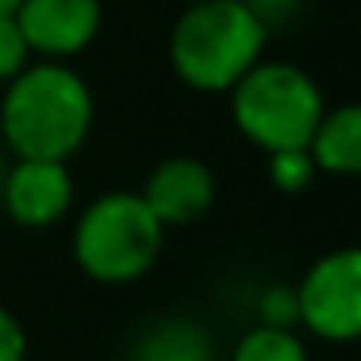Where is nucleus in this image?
I'll return each instance as SVG.
<instances>
[{"label":"nucleus","instance_id":"1","mask_svg":"<svg viewBox=\"0 0 361 361\" xmlns=\"http://www.w3.org/2000/svg\"><path fill=\"white\" fill-rule=\"evenodd\" d=\"M94 90L71 63L32 59L0 97V140L12 159L71 164L94 133Z\"/></svg>","mask_w":361,"mask_h":361},{"label":"nucleus","instance_id":"2","mask_svg":"<svg viewBox=\"0 0 361 361\" xmlns=\"http://www.w3.org/2000/svg\"><path fill=\"white\" fill-rule=\"evenodd\" d=\"M264 47L268 24L245 0H190L167 35V63L195 94H229Z\"/></svg>","mask_w":361,"mask_h":361},{"label":"nucleus","instance_id":"3","mask_svg":"<svg viewBox=\"0 0 361 361\" xmlns=\"http://www.w3.org/2000/svg\"><path fill=\"white\" fill-rule=\"evenodd\" d=\"M167 229L144 206L140 190H109L78 214L71 252L82 276L105 288L136 283L156 268Z\"/></svg>","mask_w":361,"mask_h":361},{"label":"nucleus","instance_id":"4","mask_svg":"<svg viewBox=\"0 0 361 361\" xmlns=\"http://www.w3.org/2000/svg\"><path fill=\"white\" fill-rule=\"evenodd\" d=\"M322 113H326L322 86L303 66L283 59H260L229 90L233 128L264 156L283 148H307Z\"/></svg>","mask_w":361,"mask_h":361},{"label":"nucleus","instance_id":"5","mask_svg":"<svg viewBox=\"0 0 361 361\" xmlns=\"http://www.w3.org/2000/svg\"><path fill=\"white\" fill-rule=\"evenodd\" d=\"M295 322L326 345L361 342V245L311 260L295 283Z\"/></svg>","mask_w":361,"mask_h":361},{"label":"nucleus","instance_id":"6","mask_svg":"<svg viewBox=\"0 0 361 361\" xmlns=\"http://www.w3.org/2000/svg\"><path fill=\"white\" fill-rule=\"evenodd\" d=\"M35 59L71 63L102 35V0H20L12 12Z\"/></svg>","mask_w":361,"mask_h":361},{"label":"nucleus","instance_id":"7","mask_svg":"<svg viewBox=\"0 0 361 361\" xmlns=\"http://www.w3.org/2000/svg\"><path fill=\"white\" fill-rule=\"evenodd\" d=\"M0 206L24 229H51L74 206V175L63 159H12L0 183Z\"/></svg>","mask_w":361,"mask_h":361},{"label":"nucleus","instance_id":"8","mask_svg":"<svg viewBox=\"0 0 361 361\" xmlns=\"http://www.w3.org/2000/svg\"><path fill=\"white\" fill-rule=\"evenodd\" d=\"M144 206L159 218L164 229H183L202 221L218 202V179L210 164L198 156H167L148 171L140 190Z\"/></svg>","mask_w":361,"mask_h":361},{"label":"nucleus","instance_id":"9","mask_svg":"<svg viewBox=\"0 0 361 361\" xmlns=\"http://www.w3.org/2000/svg\"><path fill=\"white\" fill-rule=\"evenodd\" d=\"M307 152H311L319 175L357 179L361 175V102L334 105V109L322 113Z\"/></svg>","mask_w":361,"mask_h":361},{"label":"nucleus","instance_id":"10","mask_svg":"<svg viewBox=\"0 0 361 361\" xmlns=\"http://www.w3.org/2000/svg\"><path fill=\"white\" fill-rule=\"evenodd\" d=\"M133 361H214V345L198 322L164 319L148 334H140Z\"/></svg>","mask_w":361,"mask_h":361},{"label":"nucleus","instance_id":"11","mask_svg":"<svg viewBox=\"0 0 361 361\" xmlns=\"http://www.w3.org/2000/svg\"><path fill=\"white\" fill-rule=\"evenodd\" d=\"M229 361H311V350L299 330L257 322L233 342Z\"/></svg>","mask_w":361,"mask_h":361},{"label":"nucleus","instance_id":"12","mask_svg":"<svg viewBox=\"0 0 361 361\" xmlns=\"http://www.w3.org/2000/svg\"><path fill=\"white\" fill-rule=\"evenodd\" d=\"M319 167H314L307 148H283V152H268V183L280 195H303L314 183Z\"/></svg>","mask_w":361,"mask_h":361},{"label":"nucleus","instance_id":"13","mask_svg":"<svg viewBox=\"0 0 361 361\" xmlns=\"http://www.w3.org/2000/svg\"><path fill=\"white\" fill-rule=\"evenodd\" d=\"M32 47H27L24 32H20L16 16H0V86L12 82L27 63H32Z\"/></svg>","mask_w":361,"mask_h":361},{"label":"nucleus","instance_id":"14","mask_svg":"<svg viewBox=\"0 0 361 361\" xmlns=\"http://www.w3.org/2000/svg\"><path fill=\"white\" fill-rule=\"evenodd\" d=\"M0 361H27V330L4 303H0Z\"/></svg>","mask_w":361,"mask_h":361},{"label":"nucleus","instance_id":"15","mask_svg":"<svg viewBox=\"0 0 361 361\" xmlns=\"http://www.w3.org/2000/svg\"><path fill=\"white\" fill-rule=\"evenodd\" d=\"M260 311L264 319L260 322H272V326H291L295 322V288H268L260 295Z\"/></svg>","mask_w":361,"mask_h":361},{"label":"nucleus","instance_id":"16","mask_svg":"<svg viewBox=\"0 0 361 361\" xmlns=\"http://www.w3.org/2000/svg\"><path fill=\"white\" fill-rule=\"evenodd\" d=\"M245 4H249V8L257 12L268 27L291 20V16H295V8H299V0H245Z\"/></svg>","mask_w":361,"mask_h":361},{"label":"nucleus","instance_id":"17","mask_svg":"<svg viewBox=\"0 0 361 361\" xmlns=\"http://www.w3.org/2000/svg\"><path fill=\"white\" fill-rule=\"evenodd\" d=\"M20 8V0H0V16H12Z\"/></svg>","mask_w":361,"mask_h":361},{"label":"nucleus","instance_id":"18","mask_svg":"<svg viewBox=\"0 0 361 361\" xmlns=\"http://www.w3.org/2000/svg\"><path fill=\"white\" fill-rule=\"evenodd\" d=\"M4 171H8V159H4V152H0V183H4Z\"/></svg>","mask_w":361,"mask_h":361},{"label":"nucleus","instance_id":"19","mask_svg":"<svg viewBox=\"0 0 361 361\" xmlns=\"http://www.w3.org/2000/svg\"><path fill=\"white\" fill-rule=\"evenodd\" d=\"M183 4H190V0H183Z\"/></svg>","mask_w":361,"mask_h":361}]
</instances>
